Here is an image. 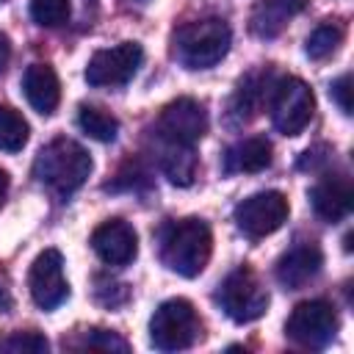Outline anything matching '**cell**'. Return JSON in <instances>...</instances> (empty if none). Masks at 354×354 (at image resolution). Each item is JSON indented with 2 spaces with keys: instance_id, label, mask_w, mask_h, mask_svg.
<instances>
[{
  "instance_id": "cell-1",
  "label": "cell",
  "mask_w": 354,
  "mask_h": 354,
  "mask_svg": "<svg viewBox=\"0 0 354 354\" xmlns=\"http://www.w3.org/2000/svg\"><path fill=\"white\" fill-rule=\"evenodd\" d=\"M210 252L213 235L202 218H180L166 224L160 232V263L185 279H194L205 271Z\"/></svg>"
},
{
  "instance_id": "cell-2",
  "label": "cell",
  "mask_w": 354,
  "mask_h": 354,
  "mask_svg": "<svg viewBox=\"0 0 354 354\" xmlns=\"http://www.w3.org/2000/svg\"><path fill=\"white\" fill-rule=\"evenodd\" d=\"M33 174L58 196L75 194L91 174V155L72 138H53L33 160Z\"/></svg>"
},
{
  "instance_id": "cell-3",
  "label": "cell",
  "mask_w": 354,
  "mask_h": 354,
  "mask_svg": "<svg viewBox=\"0 0 354 354\" xmlns=\"http://www.w3.org/2000/svg\"><path fill=\"white\" fill-rule=\"evenodd\" d=\"M232 33L224 19H196L174 30V55L185 69H207L218 64L230 50Z\"/></svg>"
},
{
  "instance_id": "cell-4",
  "label": "cell",
  "mask_w": 354,
  "mask_h": 354,
  "mask_svg": "<svg viewBox=\"0 0 354 354\" xmlns=\"http://www.w3.org/2000/svg\"><path fill=\"white\" fill-rule=\"evenodd\" d=\"M202 335V321L188 299H166L149 318V340L158 351H183Z\"/></svg>"
},
{
  "instance_id": "cell-5",
  "label": "cell",
  "mask_w": 354,
  "mask_h": 354,
  "mask_svg": "<svg viewBox=\"0 0 354 354\" xmlns=\"http://www.w3.org/2000/svg\"><path fill=\"white\" fill-rule=\"evenodd\" d=\"M216 301L235 324H252L268 310V290L263 288V282L252 268L241 266L224 277Z\"/></svg>"
},
{
  "instance_id": "cell-6",
  "label": "cell",
  "mask_w": 354,
  "mask_h": 354,
  "mask_svg": "<svg viewBox=\"0 0 354 354\" xmlns=\"http://www.w3.org/2000/svg\"><path fill=\"white\" fill-rule=\"evenodd\" d=\"M271 122L285 136H299L315 111L313 88L301 77H282L271 86Z\"/></svg>"
},
{
  "instance_id": "cell-7",
  "label": "cell",
  "mask_w": 354,
  "mask_h": 354,
  "mask_svg": "<svg viewBox=\"0 0 354 354\" xmlns=\"http://www.w3.org/2000/svg\"><path fill=\"white\" fill-rule=\"evenodd\" d=\"M337 332V313L324 299H310L293 307L285 324V335L301 348H324Z\"/></svg>"
},
{
  "instance_id": "cell-8",
  "label": "cell",
  "mask_w": 354,
  "mask_h": 354,
  "mask_svg": "<svg viewBox=\"0 0 354 354\" xmlns=\"http://www.w3.org/2000/svg\"><path fill=\"white\" fill-rule=\"evenodd\" d=\"M144 61V50L136 41H122L116 47L97 50L86 66V80L94 88H116L133 80Z\"/></svg>"
},
{
  "instance_id": "cell-9",
  "label": "cell",
  "mask_w": 354,
  "mask_h": 354,
  "mask_svg": "<svg viewBox=\"0 0 354 354\" xmlns=\"http://www.w3.org/2000/svg\"><path fill=\"white\" fill-rule=\"evenodd\" d=\"M288 199L279 191H260L235 205V224L249 238H266L288 221Z\"/></svg>"
},
{
  "instance_id": "cell-10",
  "label": "cell",
  "mask_w": 354,
  "mask_h": 354,
  "mask_svg": "<svg viewBox=\"0 0 354 354\" xmlns=\"http://www.w3.org/2000/svg\"><path fill=\"white\" fill-rule=\"evenodd\" d=\"M155 130H158L160 141L194 147L207 133V111L202 102H196L191 97H180L160 111Z\"/></svg>"
},
{
  "instance_id": "cell-11",
  "label": "cell",
  "mask_w": 354,
  "mask_h": 354,
  "mask_svg": "<svg viewBox=\"0 0 354 354\" xmlns=\"http://www.w3.org/2000/svg\"><path fill=\"white\" fill-rule=\"evenodd\" d=\"M28 288L41 310H55L69 296V282L64 277V257L58 249H44L28 271Z\"/></svg>"
},
{
  "instance_id": "cell-12",
  "label": "cell",
  "mask_w": 354,
  "mask_h": 354,
  "mask_svg": "<svg viewBox=\"0 0 354 354\" xmlns=\"http://www.w3.org/2000/svg\"><path fill=\"white\" fill-rule=\"evenodd\" d=\"M91 249L108 266H127L138 254V235L122 218H108L91 232Z\"/></svg>"
},
{
  "instance_id": "cell-13",
  "label": "cell",
  "mask_w": 354,
  "mask_h": 354,
  "mask_svg": "<svg viewBox=\"0 0 354 354\" xmlns=\"http://www.w3.org/2000/svg\"><path fill=\"white\" fill-rule=\"evenodd\" d=\"M321 266H324V254H321V249L315 243H296L293 249H288L277 260V271L274 274H277V282L282 288L296 290V288L307 285L310 279H315Z\"/></svg>"
},
{
  "instance_id": "cell-14",
  "label": "cell",
  "mask_w": 354,
  "mask_h": 354,
  "mask_svg": "<svg viewBox=\"0 0 354 354\" xmlns=\"http://www.w3.org/2000/svg\"><path fill=\"white\" fill-rule=\"evenodd\" d=\"M310 205L318 218L335 224L351 210V183L346 174H326L310 191Z\"/></svg>"
},
{
  "instance_id": "cell-15",
  "label": "cell",
  "mask_w": 354,
  "mask_h": 354,
  "mask_svg": "<svg viewBox=\"0 0 354 354\" xmlns=\"http://www.w3.org/2000/svg\"><path fill=\"white\" fill-rule=\"evenodd\" d=\"M22 91L33 111L41 116H50L61 102V83L53 66L47 64H30L22 75Z\"/></svg>"
},
{
  "instance_id": "cell-16",
  "label": "cell",
  "mask_w": 354,
  "mask_h": 354,
  "mask_svg": "<svg viewBox=\"0 0 354 354\" xmlns=\"http://www.w3.org/2000/svg\"><path fill=\"white\" fill-rule=\"evenodd\" d=\"M304 6H307V0H260L252 8L249 30L260 39H271L285 28V22L290 17L304 11Z\"/></svg>"
},
{
  "instance_id": "cell-17",
  "label": "cell",
  "mask_w": 354,
  "mask_h": 354,
  "mask_svg": "<svg viewBox=\"0 0 354 354\" xmlns=\"http://www.w3.org/2000/svg\"><path fill=\"white\" fill-rule=\"evenodd\" d=\"M271 163V144L260 136L243 138L224 155V171H263Z\"/></svg>"
},
{
  "instance_id": "cell-18",
  "label": "cell",
  "mask_w": 354,
  "mask_h": 354,
  "mask_svg": "<svg viewBox=\"0 0 354 354\" xmlns=\"http://www.w3.org/2000/svg\"><path fill=\"white\" fill-rule=\"evenodd\" d=\"M160 169H163V174L169 177V183L180 185V188L191 185V183H194V174H196V155H194V147L163 141V149H160Z\"/></svg>"
},
{
  "instance_id": "cell-19",
  "label": "cell",
  "mask_w": 354,
  "mask_h": 354,
  "mask_svg": "<svg viewBox=\"0 0 354 354\" xmlns=\"http://www.w3.org/2000/svg\"><path fill=\"white\" fill-rule=\"evenodd\" d=\"M77 124L86 136H91L94 141H102V144L113 141L119 133V119L113 113L97 108V105H80L77 108Z\"/></svg>"
},
{
  "instance_id": "cell-20",
  "label": "cell",
  "mask_w": 354,
  "mask_h": 354,
  "mask_svg": "<svg viewBox=\"0 0 354 354\" xmlns=\"http://www.w3.org/2000/svg\"><path fill=\"white\" fill-rule=\"evenodd\" d=\"M30 127L19 111L11 105H0V149L3 152H19L28 144Z\"/></svg>"
},
{
  "instance_id": "cell-21",
  "label": "cell",
  "mask_w": 354,
  "mask_h": 354,
  "mask_svg": "<svg viewBox=\"0 0 354 354\" xmlns=\"http://www.w3.org/2000/svg\"><path fill=\"white\" fill-rule=\"evenodd\" d=\"M340 41H343V28L335 25V22H324V25H318L307 36V47L304 50H307V55L313 61H324V58L335 55V50L340 47Z\"/></svg>"
},
{
  "instance_id": "cell-22",
  "label": "cell",
  "mask_w": 354,
  "mask_h": 354,
  "mask_svg": "<svg viewBox=\"0 0 354 354\" xmlns=\"http://www.w3.org/2000/svg\"><path fill=\"white\" fill-rule=\"evenodd\" d=\"M0 351H6V354H44V351H50V340L36 329L11 332L0 340Z\"/></svg>"
},
{
  "instance_id": "cell-23",
  "label": "cell",
  "mask_w": 354,
  "mask_h": 354,
  "mask_svg": "<svg viewBox=\"0 0 354 354\" xmlns=\"http://www.w3.org/2000/svg\"><path fill=\"white\" fill-rule=\"evenodd\" d=\"M69 0H30V17L41 28H58L69 19Z\"/></svg>"
},
{
  "instance_id": "cell-24",
  "label": "cell",
  "mask_w": 354,
  "mask_h": 354,
  "mask_svg": "<svg viewBox=\"0 0 354 354\" xmlns=\"http://www.w3.org/2000/svg\"><path fill=\"white\" fill-rule=\"evenodd\" d=\"M94 299H97L100 304H105V307L113 310V307H119V304H124V301L130 299V290H127L124 282H113V279H102V277H97Z\"/></svg>"
},
{
  "instance_id": "cell-25",
  "label": "cell",
  "mask_w": 354,
  "mask_h": 354,
  "mask_svg": "<svg viewBox=\"0 0 354 354\" xmlns=\"http://www.w3.org/2000/svg\"><path fill=\"white\" fill-rule=\"evenodd\" d=\"M86 346L88 348H100V351H127L130 348L124 337H119L116 332H108V329H88Z\"/></svg>"
},
{
  "instance_id": "cell-26",
  "label": "cell",
  "mask_w": 354,
  "mask_h": 354,
  "mask_svg": "<svg viewBox=\"0 0 354 354\" xmlns=\"http://www.w3.org/2000/svg\"><path fill=\"white\" fill-rule=\"evenodd\" d=\"M329 94H332V100L337 102V108H340L346 116H351V75H348V72L340 75L337 80H332Z\"/></svg>"
},
{
  "instance_id": "cell-27",
  "label": "cell",
  "mask_w": 354,
  "mask_h": 354,
  "mask_svg": "<svg viewBox=\"0 0 354 354\" xmlns=\"http://www.w3.org/2000/svg\"><path fill=\"white\" fill-rule=\"evenodd\" d=\"M326 160H329V155H315V147H313V149H307L304 158L299 160V169H313V171H315V169H318L321 163H326Z\"/></svg>"
},
{
  "instance_id": "cell-28",
  "label": "cell",
  "mask_w": 354,
  "mask_h": 354,
  "mask_svg": "<svg viewBox=\"0 0 354 354\" xmlns=\"http://www.w3.org/2000/svg\"><path fill=\"white\" fill-rule=\"evenodd\" d=\"M8 61H11V39H8V36L0 30V75L6 72Z\"/></svg>"
},
{
  "instance_id": "cell-29",
  "label": "cell",
  "mask_w": 354,
  "mask_h": 354,
  "mask_svg": "<svg viewBox=\"0 0 354 354\" xmlns=\"http://www.w3.org/2000/svg\"><path fill=\"white\" fill-rule=\"evenodd\" d=\"M14 307V299H11V293L6 290V288H0V313H8Z\"/></svg>"
},
{
  "instance_id": "cell-30",
  "label": "cell",
  "mask_w": 354,
  "mask_h": 354,
  "mask_svg": "<svg viewBox=\"0 0 354 354\" xmlns=\"http://www.w3.org/2000/svg\"><path fill=\"white\" fill-rule=\"evenodd\" d=\"M6 191H8V174L0 169V202H3V196H6Z\"/></svg>"
},
{
  "instance_id": "cell-31",
  "label": "cell",
  "mask_w": 354,
  "mask_h": 354,
  "mask_svg": "<svg viewBox=\"0 0 354 354\" xmlns=\"http://www.w3.org/2000/svg\"><path fill=\"white\" fill-rule=\"evenodd\" d=\"M0 3H6V0H0Z\"/></svg>"
}]
</instances>
